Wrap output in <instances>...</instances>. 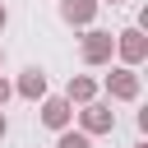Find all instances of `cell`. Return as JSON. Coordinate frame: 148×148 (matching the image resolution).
<instances>
[{"label": "cell", "instance_id": "1", "mask_svg": "<svg viewBox=\"0 0 148 148\" xmlns=\"http://www.w3.org/2000/svg\"><path fill=\"white\" fill-rule=\"evenodd\" d=\"M79 56H83V65H111V56H116V32L88 28L83 42H79Z\"/></svg>", "mask_w": 148, "mask_h": 148}, {"label": "cell", "instance_id": "2", "mask_svg": "<svg viewBox=\"0 0 148 148\" xmlns=\"http://www.w3.org/2000/svg\"><path fill=\"white\" fill-rule=\"evenodd\" d=\"M116 56H120L125 69H139V65L148 60V37H143V28H120V32H116Z\"/></svg>", "mask_w": 148, "mask_h": 148}, {"label": "cell", "instance_id": "3", "mask_svg": "<svg viewBox=\"0 0 148 148\" xmlns=\"http://www.w3.org/2000/svg\"><path fill=\"white\" fill-rule=\"evenodd\" d=\"M111 130H116V111H111L106 102H88V106L79 111V134L97 139V134H111Z\"/></svg>", "mask_w": 148, "mask_h": 148}, {"label": "cell", "instance_id": "4", "mask_svg": "<svg viewBox=\"0 0 148 148\" xmlns=\"http://www.w3.org/2000/svg\"><path fill=\"white\" fill-rule=\"evenodd\" d=\"M102 88H106V97H111V102H134V97H139V88H143V79H139L134 69L116 65V69L106 74V83H102Z\"/></svg>", "mask_w": 148, "mask_h": 148}, {"label": "cell", "instance_id": "5", "mask_svg": "<svg viewBox=\"0 0 148 148\" xmlns=\"http://www.w3.org/2000/svg\"><path fill=\"white\" fill-rule=\"evenodd\" d=\"M42 125L56 130V134L69 130V125H74V106H69L65 97H42Z\"/></svg>", "mask_w": 148, "mask_h": 148}, {"label": "cell", "instance_id": "6", "mask_svg": "<svg viewBox=\"0 0 148 148\" xmlns=\"http://www.w3.org/2000/svg\"><path fill=\"white\" fill-rule=\"evenodd\" d=\"M97 0H60V18L69 23V28H92V18H97Z\"/></svg>", "mask_w": 148, "mask_h": 148}, {"label": "cell", "instance_id": "7", "mask_svg": "<svg viewBox=\"0 0 148 148\" xmlns=\"http://www.w3.org/2000/svg\"><path fill=\"white\" fill-rule=\"evenodd\" d=\"M14 92H18L23 102H42V97H46V74H42L37 65H28V69L14 79Z\"/></svg>", "mask_w": 148, "mask_h": 148}, {"label": "cell", "instance_id": "8", "mask_svg": "<svg viewBox=\"0 0 148 148\" xmlns=\"http://www.w3.org/2000/svg\"><path fill=\"white\" fill-rule=\"evenodd\" d=\"M65 102L74 106H88V102H97V79H88V74H69V83H65Z\"/></svg>", "mask_w": 148, "mask_h": 148}, {"label": "cell", "instance_id": "9", "mask_svg": "<svg viewBox=\"0 0 148 148\" xmlns=\"http://www.w3.org/2000/svg\"><path fill=\"white\" fill-rule=\"evenodd\" d=\"M56 148H92V139L79 134V130H60L56 134Z\"/></svg>", "mask_w": 148, "mask_h": 148}, {"label": "cell", "instance_id": "10", "mask_svg": "<svg viewBox=\"0 0 148 148\" xmlns=\"http://www.w3.org/2000/svg\"><path fill=\"white\" fill-rule=\"evenodd\" d=\"M9 97H14V83H9L5 74H0V111H5V102H9Z\"/></svg>", "mask_w": 148, "mask_h": 148}, {"label": "cell", "instance_id": "11", "mask_svg": "<svg viewBox=\"0 0 148 148\" xmlns=\"http://www.w3.org/2000/svg\"><path fill=\"white\" fill-rule=\"evenodd\" d=\"M5 23H9V9H5V0H0V32H5Z\"/></svg>", "mask_w": 148, "mask_h": 148}, {"label": "cell", "instance_id": "12", "mask_svg": "<svg viewBox=\"0 0 148 148\" xmlns=\"http://www.w3.org/2000/svg\"><path fill=\"white\" fill-rule=\"evenodd\" d=\"M5 134H9V120H5V111H0V139H5Z\"/></svg>", "mask_w": 148, "mask_h": 148}, {"label": "cell", "instance_id": "13", "mask_svg": "<svg viewBox=\"0 0 148 148\" xmlns=\"http://www.w3.org/2000/svg\"><path fill=\"white\" fill-rule=\"evenodd\" d=\"M97 5H120V0H97Z\"/></svg>", "mask_w": 148, "mask_h": 148}, {"label": "cell", "instance_id": "14", "mask_svg": "<svg viewBox=\"0 0 148 148\" xmlns=\"http://www.w3.org/2000/svg\"><path fill=\"white\" fill-rule=\"evenodd\" d=\"M0 65H5V46H0Z\"/></svg>", "mask_w": 148, "mask_h": 148}, {"label": "cell", "instance_id": "15", "mask_svg": "<svg viewBox=\"0 0 148 148\" xmlns=\"http://www.w3.org/2000/svg\"><path fill=\"white\" fill-rule=\"evenodd\" d=\"M134 148H148V143H134Z\"/></svg>", "mask_w": 148, "mask_h": 148}]
</instances>
